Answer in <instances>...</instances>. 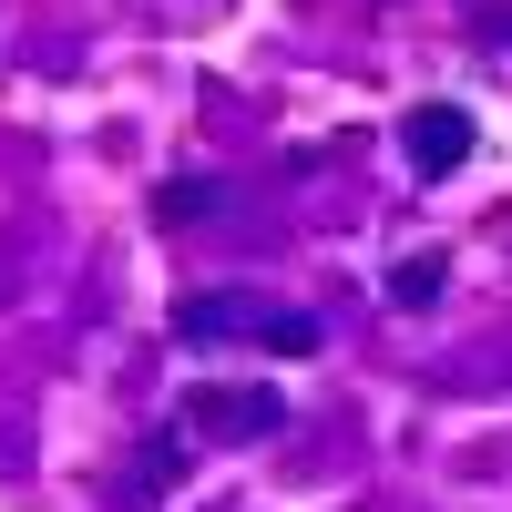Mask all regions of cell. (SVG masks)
Listing matches in <instances>:
<instances>
[{
    "mask_svg": "<svg viewBox=\"0 0 512 512\" xmlns=\"http://www.w3.org/2000/svg\"><path fill=\"white\" fill-rule=\"evenodd\" d=\"M185 338H267L277 359H308L318 349V318H297V308H267V297H185V318H175Z\"/></svg>",
    "mask_w": 512,
    "mask_h": 512,
    "instance_id": "1",
    "label": "cell"
},
{
    "mask_svg": "<svg viewBox=\"0 0 512 512\" xmlns=\"http://www.w3.org/2000/svg\"><path fill=\"white\" fill-rule=\"evenodd\" d=\"M472 144H482V134H472V113H461V103H420V113H410V154H420V175H451Z\"/></svg>",
    "mask_w": 512,
    "mask_h": 512,
    "instance_id": "2",
    "label": "cell"
},
{
    "mask_svg": "<svg viewBox=\"0 0 512 512\" xmlns=\"http://www.w3.org/2000/svg\"><path fill=\"white\" fill-rule=\"evenodd\" d=\"M390 297L420 308V297H441V256H420V267H390Z\"/></svg>",
    "mask_w": 512,
    "mask_h": 512,
    "instance_id": "3",
    "label": "cell"
},
{
    "mask_svg": "<svg viewBox=\"0 0 512 512\" xmlns=\"http://www.w3.org/2000/svg\"><path fill=\"white\" fill-rule=\"evenodd\" d=\"M175 482H185V441H154L144 451V492H175Z\"/></svg>",
    "mask_w": 512,
    "mask_h": 512,
    "instance_id": "4",
    "label": "cell"
}]
</instances>
